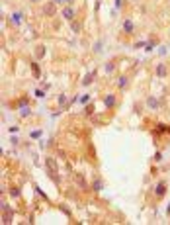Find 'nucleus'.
I'll use <instances>...</instances> for the list:
<instances>
[{
	"mask_svg": "<svg viewBox=\"0 0 170 225\" xmlns=\"http://www.w3.org/2000/svg\"><path fill=\"white\" fill-rule=\"evenodd\" d=\"M41 12H43V16H47V18H53V16L57 14V2H55V0L43 2V6H41Z\"/></svg>",
	"mask_w": 170,
	"mask_h": 225,
	"instance_id": "nucleus-1",
	"label": "nucleus"
},
{
	"mask_svg": "<svg viewBox=\"0 0 170 225\" xmlns=\"http://www.w3.org/2000/svg\"><path fill=\"white\" fill-rule=\"evenodd\" d=\"M61 16H63L65 22H72V20H76V10L71 8V6H65L61 10Z\"/></svg>",
	"mask_w": 170,
	"mask_h": 225,
	"instance_id": "nucleus-2",
	"label": "nucleus"
},
{
	"mask_svg": "<svg viewBox=\"0 0 170 225\" xmlns=\"http://www.w3.org/2000/svg\"><path fill=\"white\" fill-rule=\"evenodd\" d=\"M104 104H106V108H108V110H114L115 106H118V96H115V94H106L104 96Z\"/></svg>",
	"mask_w": 170,
	"mask_h": 225,
	"instance_id": "nucleus-3",
	"label": "nucleus"
},
{
	"mask_svg": "<svg viewBox=\"0 0 170 225\" xmlns=\"http://www.w3.org/2000/svg\"><path fill=\"white\" fill-rule=\"evenodd\" d=\"M166 182H158V184H156V188H155V194H156V198H158V200H160V198H164V196H166Z\"/></svg>",
	"mask_w": 170,
	"mask_h": 225,
	"instance_id": "nucleus-4",
	"label": "nucleus"
},
{
	"mask_svg": "<svg viewBox=\"0 0 170 225\" xmlns=\"http://www.w3.org/2000/svg\"><path fill=\"white\" fill-rule=\"evenodd\" d=\"M135 31V24L131 22V18H125V22H123V34L125 35H131Z\"/></svg>",
	"mask_w": 170,
	"mask_h": 225,
	"instance_id": "nucleus-5",
	"label": "nucleus"
},
{
	"mask_svg": "<svg viewBox=\"0 0 170 225\" xmlns=\"http://www.w3.org/2000/svg\"><path fill=\"white\" fill-rule=\"evenodd\" d=\"M29 67H31V74H33V78L39 80L41 78V67H39V63L33 61V63H29Z\"/></svg>",
	"mask_w": 170,
	"mask_h": 225,
	"instance_id": "nucleus-6",
	"label": "nucleus"
},
{
	"mask_svg": "<svg viewBox=\"0 0 170 225\" xmlns=\"http://www.w3.org/2000/svg\"><path fill=\"white\" fill-rule=\"evenodd\" d=\"M155 74H156L158 78H164V77L168 74V67L164 65V63H160V65H156V69H155Z\"/></svg>",
	"mask_w": 170,
	"mask_h": 225,
	"instance_id": "nucleus-7",
	"label": "nucleus"
},
{
	"mask_svg": "<svg viewBox=\"0 0 170 225\" xmlns=\"http://www.w3.org/2000/svg\"><path fill=\"white\" fill-rule=\"evenodd\" d=\"M10 18H12V24L14 26H22V22H24V12H14Z\"/></svg>",
	"mask_w": 170,
	"mask_h": 225,
	"instance_id": "nucleus-8",
	"label": "nucleus"
},
{
	"mask_svg": "<svg viewBox=\"0 0 170 225\" xmlns=\"http://www.w3.org/2000/svg\"><path fill=\"white\" fill-rule=\"evenodd\" d=\"M147 106L151 110H158V108H160V102H158L155 96H149V98H147Z\"/></svg>",
	"mask_w": 170,
	"mask_h": 225,
	"instance_id": "nucleus-9",
	"label": "nucleus"
},
{
	"mask_svg": "<svg viewBox=\"0 0 170 225\" xmlns=\"http://www.w3.org/2000/svg\"><path fill=\"white\" fill-rule=\"evenodd\" d=\"M94 77H96V71H92V73L84 74V78H82V86H90V84L94 82Z\"/></svg>",
	"mask_w": 170,
	"mask_h": 225,
	"instance_id": "nucleus-10",
	"label": "nucleus"
},
{
	"mask_svg": "<svg viewBox=\"0 0 170 225\" xmlns=\"http://www.w3.org/2000/svg\"><path fill=\"white\" fill-rule=\"evenodd\" d=\"M90 190L96 192V194H98V192H102V190H104V182L100 180V178H96V180L92 182V186H90Z\"/></svg>",
	"mask_w": 170,
	"mask_h": 225,
	"instance_id": "nucleus-11",
	"label": "nucleus"
},
{
	"mask_svg": "<svg viewBox=\"0 0 170 225\" xmlns=\"http://www.w3.org/2000/svg\"><path fill=\"white\" fill-rule=\"evenodd\" d=\"M18 114H20V117H29L31 116V108H29V104L28 106H22V108H18Z\"/></svg>",
	"mask_w": 170,
	"mask_h": 225,
	"instance_id": "nucleus-12",
	"label": "nucleus"
},
{
	"mask_svg": "<svg viewBox=\"0 0 170 225\" xmlns=\"http://www.w3.org/2000/svg\"><path fill=\"white\" fill-rule=\"evenodd\" d=\"M127 86H129V77H125V74H123V77L118 78V88L123 90V88H127Z\"/></svg>",
	"mask_w": 170,
	"mask_h": 225,
	"instance_id": "nucleus-13",
	"label": "nucleus"
},
{
	"mask_svg": "<svg viewBox=\"0 0 170 225\" xmlns=\"http://www.w3.org/2000/svg\"><path fill=\"white\" fill-rule=\"evenodd\" d=\"M76 182H78V186H80V188H82L84 192H86V190H90V188H88V184H86V180L82 178V174H76Z\"/></svg>",
	"mask_w": 170,
	"mask_h": 225,
	"instance_id": "nucleus-14",
	"label": "nucleus"
},
{
	"mask_svg": "<svg viewBox=\"0 0 170 225\" xmlns=\"http://www.w3.org/2000/svg\"><path fill=\"white\" fill-rule=\"evenodd\" d=\"M71 24V30H72V34H78V31H80V22H76V20H72V22H68Z\"/></svg>",
	"mask_w": 170,
	"mask_h": 225,
	"instance_id": "nucleus-15",
	"label": "nucleus"
},
{
	"mask_svg": "<svg viewBox=\"0 0 170 225\" xmlns=\"http://www.w3.org/2000/svg\"><path fill=\"white\" fill-rule=\"evenodd\" d=\"M10 196L12 198H16V200H18V198H22V188H10Z\"/></svg>",
	"mask_w": 170,
	"mask_h": 225,
	"instance_id": "nucleus-16",
	"label": "nucleus"
},
{
	"mask_svg": "<svg viewBox=\"0 0 170 225\" xmlns=\"http://www.w3.org/2000/svg\"><path fill=\"white\" fill-rule=\"evenodd\" d=\"M92 51L94 53H102L104 51V41H96V43L92 45Z\"/></svg>",
	"mask_w": 170,
	"mask_h": 225,
	"instance_id": "nucleus-17",
	"label": "nucleus"
},
{
	"mask_svg": "<svg viewBox=\"0 0 170 225\" xmlns=\"http://www.w3.org/2000/svg\"><path fill=\"white\" fill-rule=\"evenodd\" d=\"M57 102H59V106H61V108H67V106H68V102H67V94H59Z\"/></svg>",
	"mask_w": 170,
	"mask_h": 225,
	"instance_id": "nucleus-18",
	"label": "nucleus"
},
{
	"mask_svg": "<svg viewBox=\"0 0 170 225\" xmlns=\"http://www.w3.org/2000/svg\"><path fill=\"white\" fill-rule=\"evenodd\" d=\"M155 45H156V39H151V41H147V43H145V51H147V53H151L153 49H155Z\"/></svg>",
	"mask_w": 170,
	"mask_h": 225,
	"instance_id": "nucleus-19",
	"label": "nucleus"
},
{
	"mask_svg": "<svg viewBox=\"0 0 170 225\" xmlns=\"http://www.w3.org/2000/svg\"><path fill=\"white\" fill-rule=\"evenodd\" d=\"M104 71L106 73H114L115 71V63L114 61H108V63H106V67H104Z\"/></svg>",
	"mask_w": 170,
	"mask_h": 225,
	"instance_id": "nucleus-20",
	"label": "nucleus"
},
{
	"mask_svg": "<svg viewBox=\"0 0 170 225\" xmlns=\"http://www.w3.org/2000/svg\"><path fill=\"white\" fill-rule=\"evenodd\" d=\"M29 104V98L28 96H22V98H18V108H22V106H28Z\"/></svg>",
	"mask_w": 170,
	"mask_h": 225,
	"instance_id": "nucleus-21",
	"label": "nucleus"
},
{
	"mask_svg": "<svg viewBox=\"0 0 170 225\" xmlns=\"http://www.w3.org/2000/svg\"><path fill=\"white\" fill-rule=\"evenodd\" d=\"M43 53H45V47H43V45L35 47V57H37V59H41V57H43Z\"/></svg>",
	"mask_w": 170,
	"mask_h": 225,
	"instance_id": "nucleus-22",
	"label": "nucleus"
},
{
	"mask_svg": "<svg viewBox=\"0 0 170 225\" xmlns=\"http://www.w3.org/2000/svg\"><path fill=\"white\" fill-rule=\"evenodd\" d=\"M41 135H43V131H41V129H33V131L29 133V137H31V139H39Z\"/></svg>",
	"mask_w": 170,
	"mask_h": 225,
	"instance_id": "nucleus-23",
	"label": "nucleus"
},
{
	"mask_svg": "<svg viewBox=\"0 0 170 225\" xmlns=\"http://www.w3.org/2000/svg\"><path fill=\"white\" fill-rule=\"evenodd\" d=\"M33 96H35V98H45V90L43 88H35Z\"/></svg>",
	"mask_w": 170,
	"mask_h": 225,
	"instance_id": "nucleus-24",
	"label": "nucleus"
},
{
	"mask_svg": "<svg viewBox=\"0 0 170 225\" xmlns=\"http://www.w3.org/2000/svg\"><path fill=\"white\" fill-rule=\"evenodd\" d=\"M78 102H80L82 106H84V104H88V102H90V94H84V96H80V98H78Z\"/></svg>",
	"mask_w": 170,
	"mask_h": 225,
	"instance_id": "nucleus-25",
	"label": "nucleus"
},
{
	"mask_svg": "<svg viewBox=\"0 0 170 225\" xmlns=\"http://www.w3.org/2000/svg\"><path fill=\"white\" fill-rule=\"evenodd\" d=\"M33 190H35V194H39L41 198H43V200H49V198H47V196L43 194V190H41V188H39V186H35V188H33Z\"/></svg>",
	"mask_w": 170,
	"mask_h": 225,
	"instance_id": "nucleus-26",
	"label": "nucleus"
},
{
	"mask_svg": "<svg viewBox=\"0 0 170 225\" xmlns=\"http://www.w3.org/2000/svg\"><path fill=\"white\" fill-rule=\"evenodd\" d=\"M57 4H65V6H71L72 4V0H55Z\"/></svg>",
	"mask_w": 170,
	"mask_h": 225,
	"instance_id": "nucleus-27",
	"label": "nucleus"
},
{
	"mask_svg": "<svg viewBox=\"0 0 170 225\" xmlns=\"http://www.w3.org/2000/svg\"><path fill=\"white\" fill-rule=\"evenodd\" d=\"M158 53H160V55H166V47H164V45L158 47Z\"/></svg>",
	"mask_w": 170,
	"mask_h": 225,
	"instance_id": "nucleus-28",
	"label": "nucleus"
},
{
	"mask_svg": "<svg viewBox=\"0 0 170 225\" xmlns=\"http://www.w3.org/2000/svg\"><path fill=\"white\" fill-rule=\"evenodd\" d=\"M49 86H51L49 82H41V88H43V90H49Z\"/></svg>",
	"mask_w": 170,
	"mask_h": 225,
	"instance_id": "nucleus-29",
	"label": "nucleus"
},
{
	"mask_svg": "<svg viewBox=\"0 0 170 225\" xmlns=\"http://www.w3.org/2000/svg\"><path fill=\"white\" fill-rule=\"evenodd\" d=\"M8 131H10V133H18V131H20V127H16V125H14V127H10Z\"/></svg>",
	"mask_w": 170,
	"mask_h": 225,
	"instance_id": "nucleus-30",
	"label": "nucleus"
},
{
	"mask_svg": "<svg viewBox=\"0 0 170 225\" xmlns=\"http://www.w3.org/2000/svg\"><path fill=\"white\" fill-rule=\"evenodd\" d=\"M115 2V8H121V2H123V0H114Z\"/></svg>",
	"mask_w": 170,
	"mask_h": 225,
	"instance_id": "nucleus-31",
	"label": "nucleus"
},
{
	"mask_svg": "<svg viewBox=\"0 0 170 225\" xmlns=\"http://www.w3.org/2000/svg\"><path fill=\"white\" fill-rule=\"evenodd\" d=\"M29 2H31V4H37V2H41V0H29Z\"/></svg>",
	"mask_w": 170,
	"mask_h": 225,
	"instance_id": "nucleus-32",
	"label": "nucleus"
},
{
	"mask_svg": "<svg viewBox=\"0 0 170 225\" xmlns=\"http://www.w3.org/2000/svg\"><path fill=\"white\" fill-rule=\"evenodd\" d=\"M168 213H170V203H168Z\"/></svg>",
	"mask_w": 170,
	"mask_h": 225,
	"instance_id": "nucleus-33",
	"label": "nucleus"
},
{
	"mask_svg": "<svg viewBox=\"0 0 170 225\" xmlns=\"http://www.w3.org/2000/svg\"><path fill=\"white\" fill-rule=\"evenodd\" d=\"M135 2H139V0H135Z\"/></svg>",
	"mask_w": 170,
	"mask_h": 225,
	"instance_id": "nucleus-34",
	"label": "nucleus"
}]
</instances>
